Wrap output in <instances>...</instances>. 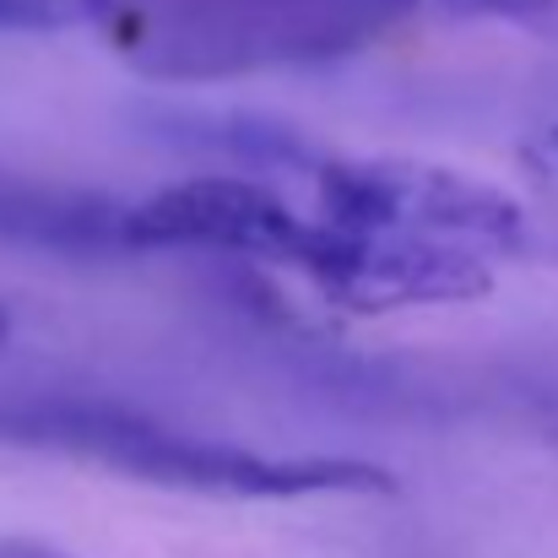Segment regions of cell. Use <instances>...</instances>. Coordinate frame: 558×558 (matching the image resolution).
Masks as SVG:
<instances>
[{"label": "cell", "mask_w": 558, "mask_h": 558, "mask_svg": "<svg viewBox=\"0 0 558 558\" xmlns=\"http://www.w3.org/2000/svg\"><path fill=\"white\" fill-rule=\"evenodd\" d=\"M0 445L16 450H54L87 466L185 488V494H228V499H304V494H390L396 477L374 461L353 456H260L244 445L201 439L169 428L163 417L109 407V401H71L38 396L0 407Z\"/></svg>", "instance_id": "cell-1"}, {"label": "cell", "mask_w": 558, "mask_h": 558, "mask_svg": "<svg viewBox=\"0 0 558 558\" xmlns=\"http://www.w3.org/2000/svg\"><path fill=\"white\" fill-rule=\"evenodd\" d=\"M417 0H82L153 76H250L326 65L390 33Z\"/></svg>", "instance_id": "cell-2"}, {"label": "cell", "mask_w": 558, "mask_h": 558, "mask_svg": "<svg viewBox=\"0 0 558 558\" xmlns=\"http://www.w3.org/2000/svg\"><path fill=\"white\" fill-rule=\"evenodd\" d=\"M310 180L320 190L326 217L348 228L445 239L477 255H537V228L521 211V201L450 169L401 158H320Z\"/></svg>", "instance_id": "cell-3"}, {"label": "cell", "mask_w": 558, "mask_h": 558, "mask_svg": "<svg viewBox=\"0 0 558 558\" xmlns=\"http://www.w3.org/2000/svg\"><path fill=\"white\" fill-rule=\"evenodd\" d=\"M331 304L359 315L412 310V304H472L488 299L494 271L477 250L412 233H374L348 222H315V244L299 266Z\"/></svg>", "instance_id": "cell-4"}, {"label": "cell", "mask_w": 558, "mask_h": 558, "mask_svg": "<svg viewBox=\"0 0 558 558\" xmlns=\"http://www.w3.org/2000/svg\"><path fill=\"white\" fill-rule=\"evenodd\" d=\"M310 239H315V222H304L299 211H288L282 195L239 174H195V180L153 190L147 201H131L136 255L222 250V255H250V260L299 271L310 255Z\"/></svg>", "instance_id": "cell-5"}, {"label": "cell", "mask_w": 558, "mask_h": 558, "mask_svg": "<svg viewBox=\"0 0 558 558\" xmlns=\"http://www.w3.org/2000/svg\"><path fill=\"white\" fill-rule=\"evenodd\" d=\"M0 244L65 255V260L136 255L131 201L93 185H65V180L0 169Z\"/></svg>", "instance_id": "cell-6"}, {"label": "cell", "mask_w": 558, "mask_h": 558, "mask_svg": "<svg viewBox=\"0 0 558 558\" xmlns=\"http://www.w3.org/2000/svg\"><path fill=\"white\" fill-rule=\"evenodd\" d=\"M163 136L211 147V153H228V158L255 163V169H299V174H315L320 169V153L299 131L271 125L260 114H169L163 120Z\"/></svg>", "instance_id": "cell-7"}, {"label": "cell", "mask_w": 558, "mask_h": 558, "mask_svg": "<svg viewBox=\"0 0 558 558\" xmlns=\"http://www.w3.org/2000/svg\"><path fill=\"white\" fill-rule=\"evenodd\" d=\"M456 22H505L558 49V0H434Z\"/></svg>", "instance_id": "cell-8"}, {"label": "cell", "mask_w": 558, "mask_h": 558, "mask_svg": "<svg viewBox=\"0 0 558 558\" xmlns=\"http://www.w3.org/2000/svg\"><path fill=\"white\" fill-rule=\"evenodd\" d=\"M82 0H0V33H60L76 27Z\"/></svg>", "instance_id": "cell-9"}, {"label": "cell", "mask_w": 558, "mask_h": 558, "mask_svg": "<svg viewBox=\"0 0 558 558\" xmlns=\"http://www.w3.org/2000/svg\"><path fill=\"white\" fill-rule=\"evenodd\" d=\"M532 158H537V169H548V174L558 180V125L554 131H543V136L532 142Z\"/></svg>", "instance_id": "cell-10"}, {"label": "cell", "mask_w": 558, "mask_h": 558, "mask_svg": "<svg viewBox=\"0 0 558 558\" xmlns=\"http://www.w3.org/2000/svg\"><path fill=\"white\" fill-rule=\"evenodd\" d=\"M0 558H65V554H54L44 543H0Z\"/></svg>", "instance_id": "cell-11"}, {"label": "cell", "mask_w": 558, "mask_h": 558, "mask_svg": "<svg viewBox=\"0 0 558 558\" xmlns=\"http://www.w3.org/2000/svg\"><path fill=\"white\" fill-rule=\"evenodd\" d=\"M5 337H11V315L0 310V342H5Z\"/></svg>", "instance_id": "cell-12"}]
</instances>
